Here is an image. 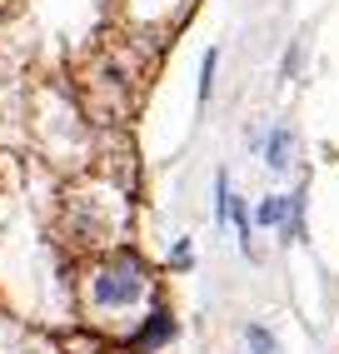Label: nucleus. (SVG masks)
<instances>
[{
	"label": "nucleus",
	"mask_w": 339,
	"mask_h": 354,
	"mask_svg": "<svg viewBox=\"0 0 339 354\" xmlns=\"http://www.w3.org/2000/svg\"><path fill=\"white\" fill-rule=\"evenodd\" d=\"M150 299V265L135 250H110L85 274V304L90 315H125Z\"/></svg>",
	"instance_id": "nucleus-1"
},
{
	"label": "nucleus",
	"mask_w": 339,
	"mask_h": 354,
	"mask_svg": "<svg viewBox=\"0 0 339 354\" xmlns=\"http://www.w3.org/2000/svg\"><path fill=\"white\" fill-rule=\"evenodd\" d=\"M170 265H175V270H190V265H195V245H190V240H175V250H170Z\"/></svg>",
	"instance_id": "nucleus-8"
},
{
	"label": "nucleus",
	"mask_w": 339,
	"mask_h": 354,
	"mask_svg": "<svg viewBox=\"0 0 339 354\" xmlns=\"http://www.w3.org/2000/svg\"><path fill=\"white\" fill-rule=\"evenodd\" d=\"M245 344H250V354H280V339L264 324H245Z\"/></svg>",
	"instance_id": "nucleus-6"
},
{
	"label": "nucleus",
	"mask_w": 339,
	"mask_h": 354,
	"mask_svg": "<svg viewBox=\"0 0 339 354\" xmlns=\"http://www.w3.org/2000/svg\"><path fill=\"white\" fill-rule=\"evenodd\" d=\"M10 80H15V65H10V55H6V50H0V95L10 90Z\"/></svg>",
	"instance_id": "nucleus-9"
},
{
	"label": "nucleus",
	"mask_w": 339,
	"mask_h": 354,
	"mask_svg": "<svg viewBox=\"0 0 339 354\" xmlns=\"http://www.w3.org/2000/svg\"><path fill=\"white\" fill-rule=\"evenodd\" d=\"M170 339H175V319H170V310H165V304H155V310H150V319H145L140 324V335H135V349H160V344H170Z\"/></svg>",
	"instance_id": "nucleus-3"
},
{
	"label": "nucleus",
	"mask_w": 339,
	"mask_h": 354,
	"mask_svg": "<svg viewBox=\"0 0 339 354\" xmlns=\"http://www.w3.org/2000/svg\"><path fill=\"white\" fill-rule=\"evenodd\" d=\"M230 200H235L230 175L220 170V175H214V225H230Z\"/></svg>",
	"instance_id": "nucleus-7"
},
{
	"label": "nucleus",
	"mask_w": 339,
	"mask_h": 354,
	"mask_svg": "<svg viewBox=\"0 0 339 354\" xmlns=\"http://www.w3.org/2000/svg\"><path fill=\"white\" fill-rule=\"evenodd\" d=\"M284 215H289V195H264L255 209V230H284Z\"/></svg>",
	"instance_id": "nucleus-4"
},
{
	"label": "nucleus",
	"mask_w": 339,
	"mask_h": 354,
	"mask_svg": "<svg viewBox=\"0 0 339 354\" xmlns=\"http://www.w3.org/2000/svg\"><path fill=\"white\" fill-rule=\"evenodd\" d=\"M295 145H300L295 130H289L284 120H275L270 130H264V140H259V155H264V165H270L275 175H284L289 165H295Z\"/></svg>",
	"instance_id": "nucleus-2"
},
{
	"label": "nucleus",
	"mask_w": 339,
	"mask_h": 354,
	"mask_svg": "<svg viewBox=\"0 0 339 354\" xmlns=\"http://www.w3.org/2000/svg\"><path fill=\"white\" fill-rule=\"evenodd\" d=\"M300 55H304L300 45H289V55H284V75H295V70H300Z\"/></svg>",
	"instance_id": "nucleus-10"
},
{
	"label": "nucleus",
	"mask_w": 339,
	"mask_h": 354,
	"mask_svg": "<svg viewBox=\"0 0 339 354\" xmlns=\"http://www.w3.org/2000/svg\"><path fill=\"white\" fill-rule=\"evenodd\" d=\"M214 70H220V50H205V60H200V90H195V100L200 105H210V95H214Z\"/></svg>",
	"instance_id": "nucleus-5"
}]
</instances>
